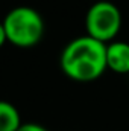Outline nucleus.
I'll use <instances>...</instances> for the list:
<instances>
[{"instance_id":"7ed1b4c3","label":"nucleus","mask_w":129,"mask_h":131,"mask_svg":"<svg viewBox=\"0 0 129 131\" xmlns=\"http://www.w3.org/2000/svg\"><path fill=\"white\" fill-rule=\"evenodd\" d=\"M120 28H122V14L114 3L108 0H100L88 9L85 17L87 35L102 43H106L117 37Z\"/></svg>"},{"instance_id":"20e7f679","label":"nucleus","mask_w":129,"mask_h":131,"mask_svg":"<svg viewBox=\"0 0 129 131\" xmlns=\"http://www.w3.org/2000/svg\"><path fill=\"white\" fill-rule=\"evenodd\" d=\"M106 66L115 73H129V43L112 41L106 44Z\"/></svg>"},{"instance_id":"f257e3e1","label":"nucleus","mask_w":129,"mask_h":131,"mask_svg":"<svg viewBox=\"0 0 129 131\" xmlns=\"http://www.w3.org/2000/svg\"><path fill=\"white\" fill-rule=\"evenodd\" d=\"M61 69L73 81L88 82L97 79L108 69L106 43L90 35L74 38L61 53Z\"/></svg>"},{"instance_id":"423d86ee","label":"nucleus","mask_w":129,"mask_h":131,"mask_svg":"<svg viewBox=\"0 0 129 131\" xmlns=\"http://www.w3.org/2000/svg\"><path fill=\"white\" fill-rule=\"evenodd\" d=\"M17 131H47L44 127L38 125V124H21V127Z\"/></svg>"},{"instance_id":"0eeeda50","label":"nucleus","mask_w":129,"mask_h":131,"mask_svg":"<svg viewBox=\"0 0 129 131\" xmlns=\"http://www.w3.org/2000/svg\"><path fill=\"white\" fill-rule=\"evenodd\" d=\"M6 41H8V38H6V32H5V26H3V23H0V47Z\"/></svg>"},{"instance_id":"f03ea898","label":"nucleus","mask_w":129,"mask_h":131,"mask_svg":"<svg viewBox=\"0 0 129 131\" xmlns=\"http://www.w3.org/2000/svg\"><path fill=\"white\" fill-rule=\"evenodd\" d=\"M2 23L8 41L17 47H32L44 35V20L41 14L29 6L11 9Z\"/></svg>"},{"instance_id":"39448f33","label":"nucleus","mask_w":129,"mask_h":131,"mask_svg":"<svg viewBox=\"0 0 129 131\" xmlns=\"http://www.w3.org/2000/svg\"><path fill=\"white\" fill-rule=\"evenodd\" d=\"M21 127L18 110L6 101H0V131H17Z\"/></svg>"}]
</instances>
